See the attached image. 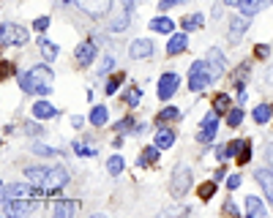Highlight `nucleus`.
Wrapping results in <instances>:
<instances>
[{"mask_svg": "<svg viewBox=\"0 0 273 218\" xmlns=\"http://www.w3.org/2000/svg\"><path fill=\"white\" fill-rule=\"evenodd\" d=\"M16 82H19V88L25 90V93H38V96L52 93V71L46 66H36V68H30V71L19 74Z\"/></svg>", "mask_w": 273, "mask_h": 218, "instance_id": "f257e3e1", "label": "nucleus"}, {"mask_svg": "<svg viewBox=\"0 0 273 218\" xmlns=\"http://www.w3.org/2000/svg\"><path fill=\"white\" fill-rule=\"evenodd\" d=\"M46 197V191L41 186H36V183H8V186L3 188V202H11V199H41Z\"/></svg>", "mask_w": 273, "mask_h": 218, "instance_id": "f03ea898", "label": "nucleus"}, {"mask_svg": "<svg viewBox=\"0 0 273 218\" xmlns=\"http://www.w3.org/2000/svg\"><path fill=\"white\" fill-rule=\"evenodd\" d=\"M0 41H3V47H22V44H27V30L19 25H11V22H3Z\"/></svg>", "mask_w": 273, "mask_h": 218, "instance_id": "7ed1b4c3", "label": "nucleus"}, {"mask_svg": "<svg viewBox=\"0 0 273 218\" xmlns=\"http://www.w3.org/2000/svg\"><path fill=\"white\" fill-rule=\"evenodd\" d=\"M66 183H68V172L63 166H49V175H46V183H44L46 197H55Z\"/></svg>", "mask_w": 273, "mask_h": 218, "instance_id": "20e7f679", "label": "nucleus"}, {"mask_svg": "<svg viewBox=\"0 0 273 218\" xmlns=\"http://www.w3.org/2000/svg\"><path fill=\"white\" fill-rule=\"evenodd\" d=\"M38 202L41 199H11V202H3L5 216H27V213H36Z\"/></svg>", "mask_w": 273, "mask_h": 218, "instance_id": "39448f33", "label": "nucleus"}, {"mask_svg": "<svg viewBox=\"0 0 273 218\" xmlns=\"http://www.w3.org/2000/svg\"><path fill=\"white\" fill-rule=\"evenodd\" d=\"M189 188H191V169L189 166H178L175 175H172V183H170L172 197H183Z\"/></svg>", "mask_w": 273, "mask_h": 218, "instance_id": "423d86ee", "label": "nucleus"}, {"mask_svg": "<svg viewBox=\"0 0 273 218\" xmlns=\"http://www.w3.org/2000/svg\"><path fill=\"white\" fill-rule=\"evenodd\" d=\"M216 131H219V112H208L205 120H202V131L197 134V142L208 145V142L216 139Z\"/></svg>", "mask_w": 273, "mask_h": 218, "instance_id": "0eeeda50", "label": "nucleus"}, {"mask_svg": "<svg viewBox=\"0 0 273 218\" xmlns=\"http://www.w3.org/2000/svg\"><path fill=\"white\" fill-rule=\"evenodd\" d=\"M178 85H181V77H178L175 71H167L164 77L159 79V99L167 101V99H170V96L178 90Z\"/></svg>", "mask_w": 273, "mask_h": 218, "instance_id": "6e6552de", "label": "nucleus"}, {"mask_svg": "<svg viewBox=\"0 0 273 218\" xmlns=\"http://www.w3.org/2000/svg\"><path fill=\"white\" fill-rule=\"evenodd\" d=\"M77 3H79V8L88 11L90 16H104L112 8V0H77Z\"/></svg>", "mask_w": 273, "mask_h": 218, "instance_id": "1a4fd4ad", "label": "nucleus"}, {"mask_svg": "<svg viewBox=\"0 0 273 218\" xmlns=\"http://www.w3.org/2000/svg\"><path fill=\"white\" fill-rule=\"evenodd\" d=\"M79 213V205L74 199H55L52 202V216H77Z\"/></svg>", "mask_w": 273, "mask_h": 218, "instance_id": "9d476101", "label": "nucleus"}, {"mask_svg": "<svg viewBox=\"0 0 273 218\" xmlns=\"http://www.w3.org/2000/svg\"><path fill=\"white\" fill-rule=\"evenodd\" d=\"M271 3H273V0H241L238 8H241L243 16H254V14H260V11H265Z\"/></svg>", "mask_w": 273, "mask_h": 218, "instance_id": "9b49d317", "label": "nucleus"}, {"mask_svg": "<svg viewBox=\"0 0 273 218\" xmlns=\"http://www.w3.org/2000/svg\"><path fill=\"white\" fill-rule=\"evenodd\" d=\"M129 55L134 57V60H145V57L153 55V41H148V38H137L134 44H131Z\"/></svg>", "mask_w": 273, "mask_h": 218, "instance_id": "f8f14e48", "label": "nucleus"}, {"mask_svg": "<svg viewBox=\"0 0 273 218\" xmlns=\"http://www.w3.org/2000/svg\"><path fill=\"white\" fill-rule=\"evenodd\" d=\"M211 82H213V77H211L208 71H191V74H189V90H194V93L205 90Z\"/></svg>", "mask_w": 273, "mask_h": 218, "instance_id": "ddd939ff", "label": "nucleus"}, {"mask_svg": "<svg viewBox=\"0 0 273 218\" xmlns=\"http://www.w3.org/2000/svg\"><path fill=\"white\" fill-rule=\"evenodd\" d=\"M208 71H211L213 79L222 77V71H224V55L219 52V49H211V52H208Z\"/></svg>", "mask_w": 273, "mask_h": 218, "instance_id": "4468645a", "label": "nucleus"}, {"mask_svg": "<svg viewBox=\"0 0 273 218\" xmlns=\"http://www.w3.org/2000/svg\"><path fill=\"white\" fill-rule=\"evenodd\" d=\"M257 183L263 186V191H265V197L273 202V169H257Z\"/></svg>", "mask_w": 273, "mask_h": 218, "instance_id": "2eb2a0df", "label": "nucleus"}, {"mask_svg": "<svg viewBox=\"0 0 273 218\" xmlns=\"http://www.w3.org/2000/svg\"><path fill=\"white\" fill-rule=\"evenodd\" d=\"M46 175H49V166H27V169H25L27 180L36 183V186H41V188H44V183H46Z\"/></svg>", "mask_w": 273, "mask_h": 218, "instance_id": "dca6fc26", "label": "nucleus"}, {"mask_svg": "<svg viewBox=\"0 0 273 218\" xmlns=\"http://www.w3.org/2000/svg\"><path fill=\"white\" fill-rule=\"evenodd\" d=\"M93 57H96V44H93V41H82L77 47V60L82 63V66H90Z\"/></svg>", "mask_w": 273, "mask_h": 218, "instance_id": "f3484780", "label": "nucleus"}, {"mask_svg": "<svg viewBox=\"0 0 273 218\" xmlns=\"http://www.w3.org/2000/svg\"><path fill=\"white\" fill-rule=\"evenodd\" d=\"M55 114H57V109L52 104H46V101H36V104H33V117L36 120H49V117H55Z\"/></svg>", "mask_w": 273, "mask_h": 218, "instance_id": "a211bd4d", "label": "nucleus"}, {"mask_svg": "<svg viewBox=\"0 0 273 218\" xmlns=\"http://www.w3.org/2000/svg\"><path fill=\"white\" fill-rule=\"evenodd\" d=\"M246 216H249V218H263V216H265V205H263V199H257V197H246Z\"/></svg>", "mask_w": 273, "mask_h": 218, "instance_id": "6ab92c4d", "label": "nucleus"}, {"mask_svg": "<svg viewBox=\"0 0 273 218\" xmlns=\"http://www.w3.org/2000/svg\"><path fill=\"white\" fill-rule=\"evenodd\" d=\"M150 27H153L156 33H172L175 30V22H172L170 16H156V19L150 22Z\"/></svg>", "mask_w": 273, "mask_h": 218, "instance_id": "aec40b11", "label": "nucleus"}, {"mask_svg": "<svg viewBox=\"0 0 273 218\" xmlns=\"http://www.w3.org/2000/svg\"><path fill=\"white\" fill-rule=\"evenodd\" d=\"M246 27H249L246 16H235V19L230 22V38H241L243 33H246Z\"/></svg>", "mask_w": 273, "mask_h": 218, "instance_id": "412c9836", "label": "nucleus"}, {"mask_svg": "<svg viewBox=\"0 0 273 218\" xmlns=\"http://www.w3.org/2000/svg\"><path fill=\"white\" fill-rule=\"evenodd\" d=\"M107 120H109V109H107V107H96V109L90 112V123L96 125V128L107 125Z\"/></svg>", "mask_w": 273, "mask_h": 218, "instance_id": "4be33fe9", "label": "nucleus"}, {"mask_svg": "<svg viewBox=\"0 0 273 218\" xmlns=\"http://www.w3.org/2000/svg\"><path fill=\"white\" fill-rule=\"evenodd\" d=\"M186 49V36L181 33V36H172L170 41H167V55H181Z\"/></svg>", "mask_w": 273, "mask_h": 218, "instance_id": "5701e85b", "label": "nucleus"}, {"mask_svg": "<svg viewBox=\"0 0 273 218\" xmlns=\"http://www.w3.org/2000/svg\"><path fill=\"white\" fill-rule=\"evenodd\" d=\"M230 109H232V101H230L227 93H219L216 99H213V112L222 114V112H230Z\"/></svg>", "mask_w": 273, "mask_h": 218, "instance_id": "b1692460", "label": "nucleus"}, {"mask_svg": "<svg viewBox=\"0 0 273 218\" xmlns=\"http://www.w3.org/2000/svg\"><path fill=\"white\" fill-rule=\"evenodd\" d=\"M156 145L159 147H172L175 145V134H172L170 128H161L159 134H156Z\"/></svg>", "mask_w": 273, "mask_h": 218, "instance_id": "393cba45", "label": "nucleus"}, {"mask_svg": "<svg viewBox=\"0 0 273 218\" xmlns=\"http://www.w3.org/2000/svg\"><path fill=\"white\" fill-rule=\"evenodd\" d=\"M156 158H159V145H153V147H145V150H142V156H139V166L156 164Z\"/></svg>", "mask_w": 273, "mask_h": 218, "instance_id": "a878e982", "label": "nucleus"}, {"mask_svg": "<svg viewBox=\"0 0 273 218\" xmlns=\"http://www.w3.org/2000/svg\"><path fill=\"white\" fill-rule=\"evenodd\" d=\"M252 114H254V123H268V120L273 117V109L268 104H260Z\"/></svg>", "mask_w": 273, "mask_h": 218, "instance_id": "bb28decb", "label": "nucleus"}, {"mask_svg": "<svg viewBox=\"0 0 273 218\" xmlns=\"http://www.w3.org/2000/svg\"><path fill=\"white\" fill-rule=\"evenodd\" d=\"M197 194H200V199H211L213 194H216V180H208V183H202V186L197 188Z\"/></svg>", "mask_w": 273, "mask_h": 218, "instance_id": "cd10ccee", "label": "nucleus"}, {"mask_svg": "<svg viewBox=\"0 0 273 218\" xmlns=\"http://www.w3.org/2000/svg\"><path fill=\"white\" fill-rule=\"evenodd\" d=\"M241 147H243V142H238V139H232L224 145V158H235V156H241Z\"/></svg>", "mask_w": 273, "mask_h": 218, "instance_id": "c85d7f7f", "label": "nucleus"}, {"mask_svg": "<svg viewBox=\"0 0 273 218\" xmlns=\"http://www.w3.org/2000/svg\"><path fill=\"white\" fill-rule=\"evenodd\" d=\"M107 169H109V175H120L123 172V156H112L107 161Z\"/></svg>", "mask_w": 273, "mask_h": 218, "instance_id": "c756f323", "label": "nucleus"}, {"mask_svg": "<svg viewBox=\"0 0 273 218\" xmlns=\"http://www.w3.org/2000/svg\"><path fill=\"white\" fill-rule=\"evenodd\" d=\"M241 123H243V112H241V109H230V112H227V125H230V128H238Z\"/></svg>", "mask_w": 273, "mask_h": 218, "instance_id": "7c9ffc66", "label": "nucleus"}, {"mask_svg": "<svg viewBox=\"0 0 273 218\" xmlns=\"http://www.w3.org/2000/svg\"><path fill=\"white\" fill-rule=\"evenodd\" d=\"M123 74H115V77H109V82H107V90H104V93L107 96H112V93H118V88H120V82H123Z\"/></svg>", "mask_w": 273, "mask_h": 218, "instance_id": "2f4dec72", "label": "nucleus"}, {"mask_svg": "<svg viewBox=\"0 0 273 218\" xmlns=\"http://www.w3.org/2000/svg\"><path fill=\"white\" fill-rule=\"evenodd\" d=\"M183 27L186 30H197V27H202V14H191L183 19Z\"/></svg>", "mask_w": 273, "mask_h": 218, "instance_id": "473e14b6", "label": "nucleus"}, {"mask_svg": "<svg viewBox=\"0 0 273 218\" xmlns=\"http://www.w3.org/2000/svg\"><path fill=\"white\" fill-rule=\"evenodd\" d=\"M178 117H181V109H175V107H167L159 112V120H178Z\"/></svg>", "mask_w": 273, "mask_h": 218, "instance_id": "72a5a7b5", "label": "nucleus"}, {"mask_svg": "<svg viewBox=\"0 0 273 218\" xmlns=\"http://www.w3.org/2000/svg\"><path fill=\"white\" fill-rule=\"evenodd\" d=\"M139 99H142V90H139V88H131L129 93H126V104H129V107H137Z\"/></svg>", "mask_w": 273, "mask_h": 218, "instance_id": "f704fd0d", "label": "nucleus"}, {"mask_svg": "<svg viewBox=\"0 0 273 218\" xmlns=\"http://www.w3.org/2000/svg\"><path fill=\"white\" fill-rule=\"evenodd\" d=\"M41 52H44L46 60H55V57H57V49H55V44H52V41H41Z\"/></svg>", "mask_w": 273, "mask_h": 218, "instance_id": "c9c22d12", "label": "nucleus"}, {"mask_svg": "<svg viewBox=\"0 0 273 218\" xmlns=\"http://www.w3.org/2000/svg\"><path fill=\"white\" fill-rule=\"evenodd\" d=\"M74 153H77V156H85V158L96 156V150H93V147H85L82 142H74Z\"/></svg>", "mask_w": 273, "mask_h": 218, "instance_id": "e433bc0d", "label": "nucleus"}, {"mask_svg": "<svg viewBox=\"0 0 273 218\" xmlns=\"http://www.w3.org/2000/svg\"><path fill=\"white\" fill-rule=\"evenodd\" d=\"M249 158H252V145H249V142H243V147H241V156H238V161H241V164H246Z\"/></svg>", "mask_w": 273, "mask_h": 218, "instance_id": "4c0bfd02", "label": "nucleus"}, {"mask_svg": "<svg viewBox=\"0 0 273 218\" xmlns=\"http://www.w3.org/2000/svg\"><path fill=\"white\" fill-rule=\"evenodd\" d=\"M33 150L41 153V156H60V150H55V147H46V145H36Z\"/></svg>", "mask_w": 273, "mask_h": 218, "instance_id": "58836bf2", "label": "nucleus"}, {"mask_svg": "<svg viewBox=\"0 0 273 218\" xmlns=\"http://www.w3.org/2000/svg\"><path fill=\"white\" fill-rule=\"evenodd\" d=\"M33 27H36V30H38V33H44V30H46V27H49V16H38V19H36V22H33Z\"/></svg>", "mask_w": 273, "mask_h": 218, "instance_id": "ea45409f", "label": "nucleus"}, {"mask_svg": "<svg viewBox=\"0 0 273 218\" xmlns=\"http://www.w3.org/2000/svg\"><path fill=\"white\" fill-rule=\"evenodd\" d=\"M25 131L30 136H41L44 134V128H41V125H36V123H25Z\"/></svg>", "mask_w": 273, "mask_h": 218, "instance_id": "a19ab883", "label": "nucleus"}, {"mask_svg": "<svg viewBox=\"0 0 273 218\" xmlns=\"http://www.w3.org/2000/svg\"><path fill=\"white\" fill-rule=\"evenodd\" d=\"M181 3H186V0H161L159 8H161V11H170L172 5H181Z\"/></svg>", "mask_w": 273, "mask_h": 218, "instance_id": "79ce46f5", "label": "nucleus"}, {"mask_svg": "<svg viewBox=\"0 0 273 218\" xmlns=\"http://www.w3.org/2000/svg\"><path fill=\"white\" fill-rule=\"evenodd\" d=\"M238 186H241V175H230V180H227V188H232V191H235Z\"/></svg>", "mask_w": 273, "mask_h": 218, "instance_id": "37998d69", "label": "nucleus"}, {"mask_svg": "<svg viewBox=\"0 0 273 218\" xmlns=\"http://www.w3.org/2000/svg\"><path fill=\"white\" fill-rule=\"evenodd\" d=\"M224 213H227V216H238V208L232 202H224Z\"/></svg>", "mask_w": 273, "mask_h": 218, "instance_id": "c03bdc74", "label": "nucleus"}, {"mask_svg": "<svg viewBox=\"0 0 273 218\" xmlns=\"http://www.w3.org/2000/svg\"><path fill=\"white\" fill-rule=\"evenodd\" d=\"M115 128H118V131H123V128H131V117H126V120H120V123H118V125H115Z\"/></svg>", "mask_w": 273, "mask_h": 218, "instance_id": "a18cd8bd", "label": "nucleus"}, {"mask_svg": "<svg viewBox=\"0 0 273 218\" xmlns=\"http://www.w3.org/2000/svg\"><path fill=\"white\" fill-rule=\"evenodd\" d=\"M112 68V57H104V66H101V74H107Z\"/></svg>", "mask_w": 273, "mask_h": 218, "instance_id": "49530a36", "label": "nucleus"}, {"mask_svg": "<svg viewBox=\"0 0 273 218\" xmlns=\"http://www.w3.org/2000/svg\"><path fill=\"white\" fill-rule=\"evenodd\" d=\"M257 55H260V57H268V47H265V44H260V49H257Z\"/></svg>", "mask_w": 273, "mask_h": 218, "instance_id": "de8ad7c7", "label": "nucleus"}, {"mask_svg": "<svg viewBox=\"0 0 273 218\" xmlns=\"http://www.w3.org/2000/svg\"><path fill=\"white\" fill-rule=\"evenodd\" d=\"M268 158H271V161H273V142H271V145H268Z\"/></svg>", "mask_w": 273, "mask_h": 218, "instance_id": "09e8293b", "label": "nucleus"}, {"mask_svg": "<svg viewBox=\"0 0 273 218\" xmlns=\"http://www.w3.org/2000/svg\"><path fill=\"white\" fill-rule=\"evenodd\" d=\"M224 3H227V5H238L241 0H224Z\"/></svg>", "mask_w": 273, "mask_h": 218, "instance_id": "8fccbe9b", "label": "nucleus"}]
</instances>
